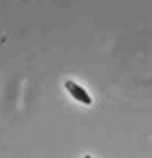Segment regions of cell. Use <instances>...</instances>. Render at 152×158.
<instances>
[{"label": "cell", "mask_w": 152, "mask_h": 158, "mask_svg": "<svg viewBox=\"0 0 152 158\" xmlns=\"http://www.w3.org/2000/svg\"><path fill=\"white\" fill-rule=\"evenodd\" d=\"M84 158H92V156H90V154H86V156H84Z\"/></svg>", "instance_id": "obj_2"}, {"label": "cell", "mask_w": 152, "mask_h": 158, "mask_svg": "<svg viewBox=\"0 0 152 158\" xmlns=\"http://www.w3.org/2000/svg\"><path fill=\"white\" fill-rule=\"evenodd\" d=\"M64 90L71 94V98H75L77 103H81V105H92V98H90V94L79 85V83H75L73 79H67L64 81Z\"/></svg>", "instance_id": "obj_1"}]
</instances>
